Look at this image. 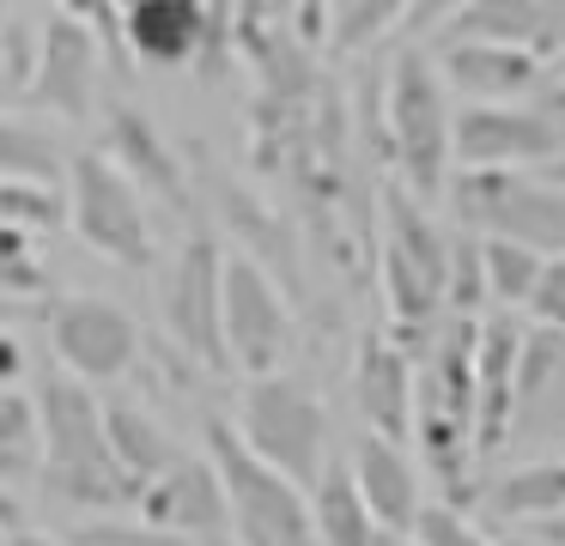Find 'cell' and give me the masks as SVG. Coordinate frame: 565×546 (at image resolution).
<instances>
[{"label": "cell", "instance_id": "7402d4cb", "mask_svg": "<svg viewBox=\"0 0 565 546\" xmlns=\"http://www.w3.org/2000/svg\"><path fill=\"white\" fill-rule=\"evenodd\" d=\"M487 510L504 522H553L565 516V461H529L487 480Z\"/></svg>", "mask_w": 565, "mask_h": 546}, {"label": "cell", "instance_id": "44dd1931", "mask_svg": "<svg viewBox=\"0 0 565 546\" xmlns=\"http://www.w3.org/2000/svg\"><path fill=\"white\" fill-rule=\"evenodd\" d=\"M310 528H317V546H377L383 528L347 461H322V473L310 480Z\"/></svg>", "mask_w": 565, "mask_h": 546}, {"label": "cell", "instance_id": "4316f807", "mask_svg": "<svg viewBox=\"0 0 565 546\" xmlns=\"http://www.w3.org/2000/svg\"><path fill=\"white\" fill-rule=\"evenodd\" d=\"M407 0H329V49H365L402 24Z\"/></svg>", "mask_w": 565, "mask_h": 546}, {"label": "cell", "instance_id": "277c9868", "mask_svg": "<svg viewBox=\"0 0 565 546\" xmlns=\"http://www.w3.org/2000/svg\"><path fill=\"white\" fill-rule=\"evenodd\" d=\"M456 218L480 237H516L541 255L565 249V189L547 182L541 170L516 164H462V176L450 182Z\"/></svg>", "mask_w": 565, "mask_h": 546}, {"label": "cell", "instance_id": "836d02e7", "mask_svg": "<svg viewBox=\"0 0 565 546\" xmlns=\"http://www.w3.org/2000/svg\"><path fill=\"white\" fill-rule=\"evenodd\" d=\"M462 7H468V0H407L402 24H407V31H444Z\"/></svg>", "mask_w": 565, "mask_h": 546}, {"label": "cell", "instance_id": "9c48e42d", "mask_svg": "<svg viewBox=\"0 0 565 546\" xmlns=\"http://www.w3.org/2000/svg\"><path fill=\"white\" fill-rule=\"evenodd\" d=\"M50 340H55V358L92 388L128 376L135 358H140L135 315H128L122 303H110V298H92V291L50 303Z\"/></svg>", "mask_w": 565, "mask_h": 546}, {"label": "cell", "instance_id": "7a4b0ae2", "mask_svg": "<svg viewBox=\"0 0 565 546\" xmlns=\"http://www.w3.org/2000/svg\"><path fill=\"white\" fill-rule=\"evenodd\" d=\"M207 461L220 468L225 510H232V546H317L310 497L298 480L256 456L244 431L225 419H207Z\"/></svg>", "mask_w": 565, "mask_h": 546}, {"label": "cell", "instance_id": "4fadbf2b", "mask_svg": "<svg viewBox=\"0 0 565 546\" xmlns=\"http://www.w3.org/2000/svg\"><path fill=\"white\" fill-rule=\"evenodd\" d=\"M98 36L74 19V12H55L43 24L38 49H31V73H25V97L67 121H86L92 116V97H98Z\"/></svg>", "mask_w": 565, "mask_h": 546}, {"label": "cell", "instance_id": "484cf974", "mask_svg": "<svg viewBox=\"0 0 565 546\" xmlns=\"http://www.w3.org/2000/svg\"><path fill=\"white\" fill-rule=\"evenodd\" d=\"M541 261H547V255L529 249V243H516V237H480L487 298H492V303H504V310H511V303H529V286H535Z\"/></svg>", "mask_w": 565, "mask_h": 546}, {"label": "cell", "instance_id": "ba28073f", "mask_svg": "<svg viewBox=\"0 0 565 546\" xmlns=\"http://www.w3.org/2000/svg\"><path fill=\"white\" fill-rule=\"evenodd\" d=\"M220 322H225V352L232 371H280L292 352V310H286L280 286L262 274L249 255H225L220 274Z\"/></svg>", "mask_w": 565, "mask_h": 546}, {"label": "cell", "instance_id": "2e32d148", "mask_svg": "<svg viewBox=\"0 0 565 546\" xmlns=\"http://www.w3.org/2000/svg\"><path fill=\"white\" fill-rule=\"evenodd\" d=\"M444 85L456 97L475 104H504V97L535 92L541 79V55L516 43H487V36H444V61H438Z\"/></svg>", "mask_w": 565, "mask_h": 546}, {"label": "cell", "instance_id": "5b68a950", "mask_svg": "<svg viewBox=\"0 0 565 546\" xmlns=\"http://www.w3.org/2000/svg\"><path fill=\"white\" fill-rule=\"evenodd\" d=\"M67 225L79 231L86 249H98L104 261L122 267H147L152 261V218H147V194L128 182V170L116 164L104 146L67 158Z\"/></svg>", "mask_w": 565, "mask_h": 546}, {"label": "cell", "instance_id": "f35d334b", "mask_svg": "<svg viewBox=\"0 0 565 546\" xmlns=\"http://www.w3.org/2000/svg\"><path fill=\"white\" fill-rule=\"evenodd\" d=\"M377 546H414V540H395V534H390V528H383V534H377Z\"/></svg>", "mask_w": 565, "mask_h": 546}, {"label": "cell", "instance_id": "603a6c76", "mask_svg": "<svg viewBox=\"0 0 565 546\" xmlns=\"http://www.w3.org/2000/svg\"><path fill=\"white\" fill-rule=\"evenodd\" d=\"M104 437H110V456H116V468H122L135 485H147L152 473H159L164 461L177 456V449H171V437H164V425L152 419V413L128 407V400H116V407H104Z\"/></svg>", "mask_w": 565, "mask_h": 546}, {"label": "cell", "instance_id": "1f68e13d", "mask_svg": "<svg viewBox=\"0 0 565 546\" xmlns=\"http://www.w3.org/2000/svg\"><path fill=\"white\" fill-rule=\"evenodd\" d=\"M529 315L541 328H565V249L541 261L535 286H529Z\"/></svg>", "mask_w": 565, "mask_h": 546}, {"label": "cell", "instance_id": "d6a6232c", "mask_svg": "<svg viewBox=\"0 0 565 546\" xmlns=\"http://www.w3.org/2000/svg\"><path fill=\"white\" fill-rule=\"evenodd\" d=\"M74 546H195L183 534H164V528H128V522H92V528H74Z\"/></svg>", "mask_w": 565, "mask_h": 546}, {"label": "cell", "instance_id": "8992f818", "mask_svg": "<svg viewBox=\"0 0 565 546\" xmlns=\"http://www.w3.org/2000/svg\"><path fill=\"white\" fill-rule=\"evenodd\" d=\"M450 85L419 49H402L390 73V152L402 164V182L431 201L450 182Z\"/></svg>", "mask_w": 565, "mask_h": 546}, {"label": "cell", "instance_id": "52a82bcc", "mask_svg": "<svg viewBox=\"0 0 565 546\" xmlns=\"http://www.w3.org/2000/svg\"><path fill=\"white\" fill-rule=\"evenodd\" d=\"M244 443L256 449L268 468H280L286 480L310 485L329 461V419H322V400L310 388H298L292 376L262 371L244 388Z\"/></svg>", "mask_w": 565, "mask_h": 546}, {"label": "cell", "instance_id": "d4e9b609", "mask_svg": "<svg viewBox=\"0 0 565 546\" xmlns=\"http://www.w3.org/2000/svg\"><path fill=\"white\" fill-rule=\"evenodd\" d=\"M0 176L50 182V189H62V182H67V164H62V152H55L50 133L25 128V121H13V116H0Z\"/></svg>", "mask_w": 565, "mask_h": 546}, {"label": "cell", "instance_id": "ac0fdd59", "mask_svg": "<svg viewBox=\"0 0 565 546\" xmlns=\"http://www.w3.org/2000/svg\"><path fill=\"white\" fill-rule=\"evenodd\" d=\"M104 152L128 170V182H135L140 194H159L171 213H189L183 164H177V152L159 140V128H152L140 109H128V104L110 109V121H104Z\"/></svg>", "mask_w": 565, "mask_h": 546}, {"label": "cell", "instance_id": "30bf717a", "mask_svg": "<svg viewBox=\"0 0 565 546\" xmlns=\"http://www.w3.org/2000/svg\"><path fill=\"white\" fill-rule=\"evenodd\" d=\"M565 146V121L547 116L541 104H468L462 116H450V158L456 164H516L535 170L541 158H553Z\"/></svg>", "mask_w": 565, "mask_h": 546}, {"label": "cell", "instance_id": "ffe728a7", "mask_svg": "<svg viewBox=\"0 0 565 546\" xmlns=\"http://www.w3.org/2000/svg\"><path fill=\"white\" fill-rule=\"evenodd\" d=\"M353 480H359V492H365L377 528H390V534H407V528H414V516H419V473H414V461H407L402 449L390 443V437L371 431L365 443H359Z\"/></svg>", "mask_w": 565, "mask_h": 546}, {"label": "cell", "instance_id": "e575fe53", "mask_svg": "<svg viewBox=\"0 0 565 546\" xmlns=\"http://www.w3.org/2000/svg\"><path fill=\"white\" fill-rule=\"evenodd\" d=\"M19 376H25V346H19V340L7 334V328H0V388L19 383Z\"/></svg>", "mask_w": 565, "mask_h": 546}, {"label": "cell", "instance_id": "8d00e7d4", "mask_svg": "<svg viewBox=\"0 0 565 546\" xmlns=\"http://www.w3.org/2000/svg\"><path fill=\"white\" fill-rule=\"evenodd\" d=\"M0 528H19V504H13V492L0 485Z\"/></svg>", "mask_w": 565, "mask_h": 546}, {"label": "cell", "instance_id": "f1b7e54d", "mask_svg": "<svg viewBox=\"0 0 565 546\" xmlns=\"http://www.w3.org/2000/svg\"><path fill=\"white\" fill-rule=\"evenodd\" d=\"M444 303H450V315H480V303H487L480 231H462V237H450V267H444Z\"/></svg>", "mask_w": 565, "mask_h": 546}, {"label": "cell", "instance_id": "3957f363", "mask_svg": "<svg viewBox=\"0 0 565 546\" xmlns=\"http://www.w3.org/2000/svg\"><path fill=\"white\" fill-rule=\"evenodd\" d=\"M444 267L450 237L426 213L414 189H383V303L402 340H426L444 310Z\"/></svg>", "mask_w": 565, "mask_h": 546}, {"label": "cell", "instance_id": "e0dca14e", "mask_svg": "<svg viewBox=\"0 0 565 546\" xmlns=\"http://www.w3.org/2000/svg\"><path fill=\"white\" fill-rule=\"evenodd\" d=\"M353 388H359V413L377 437L402 443L414 431V358L402 340H359V364H353Z\"/></svg>", "mask_w": 565, "mask_h": 546}, {"label": "cell", "instance_id": "6da1fadb", "mask_svg": "<svg viewBox=\"0 0 565 546\" xmlns=\"http://www.w3.org/2000/svg\"><path fill=\"white\" fill-rule=\"evenodd\" d=\"M38 425H43V468L38 480L55 497L86 510H110L128 504L140 492L110 456V437H104V407L92 395V383H79L74 371H55L38 383Z\"/></svg>", "mask_w": 565, "mask_h": 546}, {"label": "cell", "instance_id": "5bb4252c", "mask_svg": "<svg viewBox=\"0 0 565 546\" xmlns=\"http://www.w3.org/2000/svg\"><path fill=\"white\" fill-rule=\"evenodd\" d=\"M220 31H225V7H201V0H135L122 12V43L135 61L152 67H177L195 55H220Z\"/></svg>", "mask_w": 565, "mask_h": 546}, {"label": "cell", "instance_id": "7c38bea8", "mask_svg": "<svg viewBox=\"0 0 565 546\" xmlns=\"http://www.w3.org/2000/svg\"><path fill=\"white\" fill-rule=\"evenodd\" d=\"M140 516L164 534H183L201 546H225L232 540V510H225V485L220 468L207 456H171L147 485L135 492Z\"/></svg>", "mask_w": 565, "mask_h": 546}, {"label": "cell", "instance_id": "cb8c5ba5", "mask_svg": "<svg viewBox=\"0 0 565 546\" xmlns=\"http://www.w3.org/2000/svg\"><path fill=\"white\" fill-rule=\"evenodd\" d=\"M43 468V425H38V400L19 383L0 388V485H19Z\"/></svg>", "mask_w": 565, "mask_h": 546}, {"label": "cell", "instance_id": "4dcf8cb0", "mask_svg": "<svg viewBox=\"0 0 565 546\" xmlns=\"http://www.w3.org/2000/svg\"><path fill=\"white\" fill-rule=\"evenodd\" d=\"M407 534H414V546H492L487 534L468 522V510L450 504V497H444V504H419V516Z\"/></svg>", "mask_w": 565, "mask_h": 546}, {"label": "cell", "instance_id": "9a60e30c", "mask_svg": "<svg viewBox=\"0 0 565 546\" xmlns=\"http://www.w3.org/2000/svg\"><path fill=\"white\" fill-rule=\"evenodd\" d=\"M516 346H523V328L511 315L475 322V456L504 449L516 425Z\"/></svg>", "mask_w": 565, "mask_h": 546}, {"label": "cell", "instance_id": "83f0119b", "mask_svg": "<svg viewBox=\"0 0 565 546\" xmlns=\"http://www.w3.org/2000/svg\"><path fill=\"white\" fill-rule=\"evenodd\" d=\"M67 218V194L50 189V182H19V176H0V225H19V231H55Z\"/></svg>", "mask_w": 565, "mask_h": 546}, {"label": "cell", "instance_id": "60d3db41", "mask_svg": "<svg viewBox=\"0 0 565 546\" xmlns=\"http://www.w3.org/2000/svg\"><path fill=\"white\" fill-rule=\"evenodd\" d=\"M0 19H7V0H0Z\"/></svg>", "mask_w": 565, "mask_h": 546}, {"label": "cell", "instance_id": "74e56055", "mask_svg": "<svg viewBox=\"0 0 565 546\" xmlns=\"http://www.w3.org/2000/svg\"><path fill=\"white\" fill-rule=\"evenodd\" d=\"M13 546H62V540H50V534H25V528H13ZM74 546V540H67Z\"/></svg>", "mask_w": 565, "mask_h": 546}, {"label": "cell", "instance_id": "d590c367", "mask_svg": "<svg viewBox=\"0 0 565 546\" xmlns=\"http://www.w3.org/2000/svg\"><path fill=\"white\" fill-rule=\"evenodd\" d=\"M541 176H547V182H559V189H565V146H559V152H553V158H541Z\"/></svg>", "mask_w": 565, "mask_h": 546}, {"label": "cell", "instance_id": "d6986e66", "mask_svg": "<svg viewBox=\"0 0 565 546\" xmlns=\"http://www.w3.org/2000/svg\"><path fill=\"white\" fill-rule=\"evenodd\" d=\"M438 36H487V43L553 55L565 43V0H468Z\"/></svg>", "mask_w": 565, "mask_h": 546}, {"label": "cell", "instance_id": "8fae6325", "mask_svg": "<svg viewBox=\"0 0 565 546\" xmlns=\"http://www.w3.org/2000/svg\"><path fill=\"white\" fill-rule=\"evenodd\" d=\"M220 274H225V249L207 231H195L171 267V291H164V315H171L177 346L195 364H207V371H232L225 322H220Z\"/></svg>", "mask_w": 565, "mask_h": 546}, {"label": "cell", "instance_id": "f546056e", "mask_svg": "<svg viewBox=\"0 0 565 546\" xmlns=\"http://www.w3.org/2000/svg\"><path fill=\"white\" fill-rule=\"evenodd\" d=\"M38 291H50V267L38 261L31 231L0 225V298H38Z\"/></svg>", "mask_w": 565, "mask_h": 546}, {"label": "cell", "instance_id": "ab89813d", "mask_svg": "<svg viewBox=\"0 0 565 546\" xmlns=\"http://www.w3.org/2000/svg\"><path fill=\"white\" fill-rule=\"evenodd\" d=\"M0 546H13V528H0Z\"/></svg>", "mask_w": 565, "mask_h": 546}, {"label": "cell", "instance_id": "b9f144b4", "mask_svg": "<svg viewBox=\"0 0 565 546\" xmlns=\"http://www.w3.org/2000/svg\"><path fill=\"white\" fill-rule=\"evenodd\" d=\"M201 7H213V0H201Z\"/></svg>", "mask_w": 565, "mask_h": 546}]
</instances>
